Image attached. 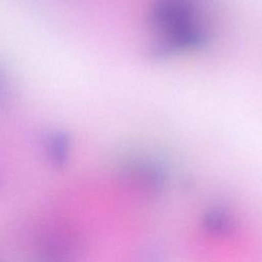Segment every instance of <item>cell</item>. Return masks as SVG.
<instances>
[{
  "label": "cell",
  "mask_w": 262,
  "mask_h": 262,
  "mask_svg": "<svg viewBox=\"0 0 262 262\" xmlns=\"http://www.w3.org/2000/svg\"><path fill=\"white\" fill-rule=\"evenodd\" d=\"M151 52L168 56L207 43L208 29L193 0H161L150 18Z\"/></svg>",
  "instance_id": "obj_1"
},
{
  "label": "cell",
  "mask_w": 262,
  "mask_h": 262,
  "mask_svg": "<svg viewBox=\"0 0 262 262\" xmlns=\"http://www.w3.org/2000/svg\"><path fill=\"white\" fill-rule=\"evenodd\" d=\"M0 262H8L6 259H4L2 256H0Z\"/></svg>",
  "instance_id": "obj_3"
},
{
  "label": "cell",
  "mask_w": 262,
  "mask_h": 262,
  "mask_svg": "<svg viewBox=\"0 0 262 262\" xmlns=\"http://www.w3.org/2000/svg\"><path fill=\"white\" fill-rule=\"evenodd\" d=\"M81 246L78 237L63 225L40 229L31 250V262H77Z\"/></svg>",
  "instance_id": "obj_2"
},
{
  "label": "cell",
  "mask_w": 262,
  "mask_h": 262,
  "mask_svg": "<svg viewBox=\"0 0 262 262\" xmlns=\"http://www.w3.org/2000/svg\"><path fill=\"white\" fill-rule=\"evenodd\" d=\"M0 186H1V179H0Z\"/></svg>",
  "instance_id": "obj_4"
}]
</instances>
